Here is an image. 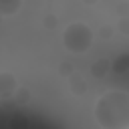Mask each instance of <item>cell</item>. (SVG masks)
<instances>
[{"mask_svg": "<svg viewBox=\"0 0 129 129\" xmlns=\"http://www.w3.org/2000/svg\"><path fill=\"white\" fill-rule=\"evenodd\" d=\"M18 83L10 71H0V97H12Z\"/></svg>", "mask_w": 129, "mask_h": 129, "instance_id": "3957f363", "label": "cell"}, {"mask_svg": "<svg viewBox=\"0 0 129 129\" xmlns=\"http://www.w3.org/2000/svg\"><path fill=\"white\" fill-rule=\"evenodd\" d=\"M95 119L103 129H129V93L111 89L95 103Z\"/></svg>", "mask_w": 129, "mask_h": 129, "instance_id": "6da1fadb", "label": "cell"}, {"mask_svg": "<svg viewBox=\"0 0 129 129\" xmlns=\"http://www.w3.org/2000/svg\"><path fill=\"white\" fill-rule=\"evenodd\" d=\"M18 8H20V2H0V12H4V14H10Z\"/></svg>", "mask_w": 129, "mask_h": 129, "instance_id": "277c9868", "label": "cell"}, {"mask_svg": "<svg viewBox=\"0 0 129 129\" xmlns=\"http://www.w3.org/2000/svg\"><path fill=\"white\" fill-rule=\"evenodd\" d=\"M62 44L69 52L73 54H83L91 48L93 44V30L89 28V24L81 22V20H75L71 24L64 26V32H62Z\"/></svg>", "mask_w": 129, "mask_h": 129, "instance_id": "7a4b0ae2", "label": "cell"}]
</instances>
